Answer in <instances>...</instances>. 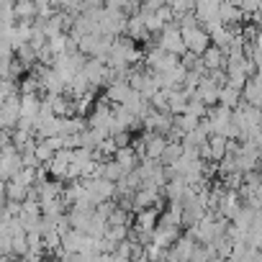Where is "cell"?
<instances>
[{
    "label": "cell",
    "instance_id": "25",
    "mask_svg": "<svg viewBox=\"0 0 262 262\" xmlns=\"http://www.w3.org/2000/svg\"><path fill=\"white\" fill-rule=\"evenodd\" d=\"M180 219H183V206L175 203V201H170V206L165 208V213H160V221L162 224H170V226H180Z\"/></svg>",
    "mask_w": 262,
    "mask_h": 262
},
{
    "label": "cell",
    "instance_id": "10",
    "mask_svg": "<svg viewBox=\"0 0 262 262\" xmlns=\"http://www.w3.org/2000/svg\"><path fill=\"white\" fill-rule=\"evenodd\" d=\"M198 24L206 29L211 24H219V3H211V0H195V8H193Z\"/></svg>",
    "mask_w": 262,
    "mask_h": 262
},
{
    "label": "cell",
    "instance_id": "7",
    "mask_svg": "<svg viewBox=\"0 0 262 262\" xmlns=\"http://www.w3.org/2000/svg\"><path fill=\"white\" fill-rule=\"evenodd\" d=\"M123 36H128L134 44H147V41L152 39V36H149V31L144 29V21H142V16H139V13H131V16L126 18Z\"/></svg>",
    "mask_w": 262,
    "mask_h": 262
},
{
    "label": "cell",
    "instance_id": "29",
    "mask_svg": "<svg viewBox=\"0 0 262 262\" xmlns=\"http://www.w3.org/2000/svg\"><path fill=\"white\" fill-rule=\"evenodd\" d=\"M167 8L175 16H183V13H190L195 8V0H167Z\"/></svg>",
    "mask_w": 262,
    "mask_h": 262
},
{
    "label": "cell",
    "instance_id": "3",
    "mask_svg": "<svg viewBox=\"0 0 262 262\" xmlns=\"http://www.w3.org/2000/svg\"><path fill=\"white\" fill-rule=\"evenodd\" d=\"M90 85V90H98V88H105V77H108V64L100 62V59H85L82 70H80Z\"/></svg>",
    "mask_w": 262,
    "mask_h": 262
},
{
    "label": "cell",
    "instance_id": "1",
    "mask_svg": "<svg viewBox=\"0 0 262 262\" xmlns=\"http://www.w3.org/2000/svg\"><path fill=\"white\" fill-rule=\"evenodd\" d=\"M157 47H160V49H165V52H170V54H175V57L185 54L183 34H180V29H178L175 24L162 26V31L157 34Z\"/></svg>",
    "mask_w": 262,
    "mask_h": 262
},
{
    "label": "cell",
    "instance_id": "20",
    "mask_svg": "<svg viewBox=\"0 0 262 262\" xmlns=\"http://www.w3.org/2000/svg\"><path fill=\"white\" fill-rule=\"evenodd\" d=\"M82 247H85V234L82 231L70 229L67 234H62V252L75 254V252H82Z\"/></svg>",
    "mask_w": 262,
    "mask_h": 262
},
{
    "label": "cell",
    "instance_id": "5",
    "mask_svg": "<svg viewBox=\"0 0 262 262\" xmlns=\"http://www.w3.org/2000/svg\"><path fill=\"white\" fill-rule=\"evenodd\" d=\"M111 113H113V105L105 100V98H98L90 108V116L85 118L88 121V128H105L108 131V123H111Z\"/></svg>",
    "mask_w": 262,
    "mask_h": 262
},
{
    "label": "cell",
    "instance_id": "15",
    "mask_svg": "<svg viewBox=\"0 0 262 262\" xmlns=\"http://www.w3.org/2000/svg\"><path fill=\"white\" fill-rule=\"evenodd\" d=\"M201 64H203V70L206 72H211V70H224V64H226V54L219 49V47H208V49H203V54H201Z\"/></svg>",
    "mask_w": 262,
    "mask_h": 262
},
{
    "label": "cell",
    "instance_id": "6",
    "mask_svg": "<svg viewBox=\"0 0 262 262\" xmlns=\"http://www.w3.org/2000/svg\"><path fill=\"white\" fill-rule=\"evenodd\" d=\"M21 118V108H18V95L13 98H6L3 103H0V128H16Z\"/></svg>",
    "mask_w": 262,
    "mask_h": 262
},
{
    "label": "cell",
    "instance_id": "34",
    "mask_svg": "<svg viewBox=\"0 0 262 262\" xmlns=\"http://www.w3.org/2000/svg\"><path fill=\"white\" fill-rule=\"evenodd\" d=\"M111 139H113L116 149H121V147H128V144H131V134H128V131H116V134H111Z\"/></svg>",
    "mask_w": 262,
    "mask_h": 262
},
{
    "label": "cell",
    "instance_id": "9",
    "mask_svg": "<svg viewBox=\"0 0 262 262\" xmlns=\"http://www.w3.org/2000/svg\"><path fill=\"white\" fill-rule=\"evenodd\" d=\"M195 244H198V242H195L190 234H185V236H178L167 252H170V257H172L175 262H190V254H193Z\"/></svg>",
    "mask_w": 262,
    "mask_h": 262
},
{
    "label": "cell",
    "instance_id": "13",
    "mask_svg": "<svg viewBox=\"0 0 262 262\" xmlns=\"http://www.w3.org/2000/svg\"><path fill=\"white\" fill-rule=\"evenodd\" d=\"M242 103H247V105H254V108H259V103H262V90H259V72L257 75H252V77H247V82L242 85Z\"/></svg>",
    "mask_w": 262,
    "mask_h": 262
},
{
    "label": "cell",
    "instance_id": "11",
    "mask_svg": "<svg viewBox=\"0 0 262 262\" xmlns=\"http://www.w3.org/2000/svg\"><path fill=\"white\" fill-rule=\"evenodd\" d=\"M160 208L157 206H149V208H139L137 211V216H134V229L137 231H147V234H152V229L157 226V221H160Z\"/></svg>",
    "mask_w": 262,
    "mask_h": 262
},
{
    "label": "cell",
    "instance_id": "31",
    "mask_svg": "<svg viewBox=\"0 0 262 262\" xmlns=\"http://www.w3.org/2000/svg\"><path fill=\"white\" fill-rule=\"evenodd\" d=\"M206 111H208V105H203L201 100L190 98V100L185 103V111H183V113H190V116H195V118H203V116H206Z\"/></svg>",
    "mask_w": 262,
    "mask_h": 262
},
{
    "label": "cell",
    "instance_id": "22",
    "mask_svg": "<svg viewBox=\"0 0 262 262\" xmlns=\"http://www.w3.org/2000/svg\"><path fill=\"white\" fill-rule=\"evenodd\" d=\"M128 82H111V85H105V93H103V98L111 103V105H121L123 100H126V95H128Z\"/></svg>",
    "mask_w": 262,
    "mask_h": 262
},
{
    "label": "cell",
    "instance_id": "26",
    "mask_svg": "<svg viewBox=\"0 0 262 262\" xmlns=\"http://www.w3.org/2000/svg\"><path fill=\"white\" fill-rule=\"evenodd\" d=\"M54 11H64L70 16H80L82 13V0H49Z\"/></svg>",
    "mask_w": 262,
    "mask_h": 262
},
{
    "label": "cell",
    "instance_id": "4",
    "mask_svg": "<svg viewBox=\"0 0 262 262\" xmlns=\"http://www.w3.org/2000/svg\"><path fill=\"white\" fill-rule=\"evenodd\" d=\"M206 121H208V126H211V134H221V137H226V128H229V123H231V111L229 108H224V105H211L208 111H206V116H203Z\"/></svg>",
    "mask_w": 262,
    "mask_h": 262
},
{
    "label": "cell",
    "instance_id": "8",
    "mask_svg": "<svg viewBox=\"0 0 262 262\" xmlns=\"http://www.w3.org/2000/svg\"><path fill=\"white\" fill-rule=\"evenodd\" d=\"M244 21H247V16L236 8L234 0H221L219 3V24L221 26H239Z\"/></svg>",
    "mask_w": 262,
    "mask_h": 262
},
{
    "label": "cell",
    "instance_id": "23",
    "mask_svg": "<svg viewBox=\"0 0 262 262\" xmlns=\"http://www.w3.org/2000/svg\"><path fill=\"white\" fill-rule=\"evenodd\" d=\"M13 13H16V21H34L36 18L34 0H16V3H13Z\"/></svg>",
    "mask_w": 262,
    "mask_h": 262
},
{
    "label": "cell",
    "instance_id": "32",
    "mask_svg": "<svg viewBox=\"0 0 262 262\" xmlns=\"http://www.w3.org/2000/svg\"><path fill=\"white\" fill-rule=\"evenodd\" d=\"M103 8H108V11H121V13L128 16L134 6H128L126 0H103Z\"/></svg>",
    "mask_w": 262,
    "mask_h": 262
},
{
    "label": "cell",
    "instance_id": "35",
    "mask_svg": "<svg viewBox=\"0 0 262 262\" xmlns=\"http://www.w3.org/2000/svg\"><path fill=\"white\" fill-rule=\"evenodd\" d=\"M18 262H44V252H31V249H26L21 257H16Z\"/></svg>",
    "mask_w": 262,
    "mask_h": 262
},
{
    "label": "cell",
    "instance_id": "21",
    "mask_svg": "<svg viewBox=\"0 0 262 262\" xmlns=\"http://www.w3.org/2000/svg\"><path fill=\"white\" fill-rule=\"evenodd\" d=\"M47 49H49L54 57H59V54H64V52H75V49H77V44H75L67 34H59V36L47 39Z\"/></svg>",
    "mask_w": 262,
    "mask_h": 262
},
{
    "label": "cell",
    "instance_id": "33",
    "mask_svg": "<svg viewBox=\"0 0 262 262\" xmlns=\"http://www.w3.org/2000/svg\"><path fill=\"white\" fill-rule=\"evenodd\" d=\"M234 3H236V8H239L244 16H249V13H254V11L259 8L262 0H234Z\"/></svg>",
    "mask_w": 262,
    "mask_h": 262
},
{
    "label": "cell",
    "instance_id": "16",
    "mask_svg": "<svg viewBox=\"0 0 262 262\" xmlns=\"http://www.w3.org/2000/svg\"><path fill=\"white\" fill-rule=\"evenodd\" d=\"M123 172H131V170H134L137 165H139V157H137V152L134 149H131V144L128 147H121V149H116L113 152V157H111Z\"/></svg>",
    "mask_w": 262,
    "mask_h": 262
},
{
    "label": "cell",
    "instance_id": "18",
    "mask_svg": "<svg viewBox=\"0 0 262 262\" xmlns=\"http://www.w3.org/2000/svg\"><path fill=\"white\" fill-rule=\"evenodd\" d=\"M216 103L224 105V108H229V111H234L242 103V93L236 88H231V85H221L219 88V95H216Z\"/></svg>",
    "mask_w": 262,
    "mask_h": 262
},
{
    "label": "cell",
    "instance_id": "38",
    "mask_svg": "<svg viewBox=\"0 0 262 262\" xmlns=\"http://www.w3.org/2000/svg\"><path fill=\"white\" fill-rule=\"evenodd\" d=\"M6 3H16V0H6Z\"/></svg>",
    "mask_w": 262,
    "mask_h": 262
},
{
    "label": "cell",
    "instance_id": "36",
    "mask_svg": "<svg viewBox=\"0 0 262 262\" xmlns=\"http://www.w3.org/2000/svg\"><path fill=\"white\" fill-rule=\"evenodd\" d=\"M155 13H157V16H160V21H162V24H165V26H167V24H172V21H175V13H172V11H170V8H167V6H165V8H160V11H155Z\"/></svg>",
    "mask_w": 262,
    "mask_h": 262
},
{
    "label": "cell",
    "instance_id": "14",
    "mask_svg": "<svg viewBox=\"0 0 262 262\" xmlns=\"http://www.w3.org/2000/svg\"><path fill=\"white\" fill-rule=\"evenodd\" d=\"M216 95H219V85H216V82H211V80L203 75V77H201V82H198V88H195V93H193V98L211 108V105H216Z\"/></svg>",
    "mask_w": 262,
    "mask_h": 262
},
{
    "label": "cell",
    "instance_id": "19",
    "mask_svg": "<svg viewBox=\"0 0 262 262\" xmlns=\"http://www.w3.org/2000/svg\"><path fill=\"white\" fill-rule=\"evenodd\" d=\"M39 105H41V98H39L36 93H24V95H18V108H21V116H24V118H36Z\"/></svg>",
    "mask_w": 262,
    "mask_h": 262
},
{
    "label": "cell",
    "instance_id": "28",
    "mask_svg": "<svg viewBox=\"0 0 262 262\" xmlns=\"http://www.w3.org/2000/svg\"><path fill=\"white\" fill-rule=\"evenodd\" d=\"M198 121H201V118H195V116H190V113H180V116H175L172 126H178V128L183 131V137H185L188 131H193V128L198 126Z\"/></svg>",
    "mask_w": 262,
    "mask_h": 262
},
{
    "label": "cell",
    "instance_id": "37",
    "mask_svg": "<svg viewBox=\"0 0 262 262\" xmlns=\"http://www.w3.org/2000/svg\"><path fill=\"white\" fill-rule=\"evenodd\" d=\"M126 3H128V6H139V0H126Z\"/></svg>",
    "mask_w": 262,
    "mask_h": 262
},
{
    "label": "cell",
    "instance_id": "12",
    "mask_svg": "<svg viewBox=\"0 0 262 262\" xmlns=\"http://www.w3.org/2000/svg\"><path fill=\"white\" fill-rule=\"evenodd\" d=\"M142 142H144V157H149V160H160V155L167 144V139L162 134H157V131H144Z\"/></svg>",
    "mask_w": 262,
    "mask_h": 262
},
{
    "label": "cell",
    "instance_id": "30",
    "mask_svg": "<svg viewBox=\"0 0 262 262\" xmlns=\"http://www.w3.org/2000/svg\"><path fill=\"white\" fill-rule=\"evenodd\" d=\"M126 236H128V226H108L105 234H103V239H108L111 244H118V242H123Z\"/></svg>",
    "mask_w": 262,
    "mask_h": 262
},
{
    "label": "cell",
    "instance_id": "2",
    "mask_svg": "<svg viewBox=\"0 0 262 262\" xmlns=\"http://www.w3.org/2000/svg\"><path fill=\"white\" fill-rule=\"evenodd\" d=\"M183 34V44H185V52H190V54H203V49H208L211 47V39H208V31L203 29V26H193V29H185V31H180Z\"/></svg>",
    "mask_w": 262,
    "mask_h": 262
},
{
    "label": "cell",
    "instance_id": "27",
    "mask_svg": "<svg viewBox=\"0 0 262 262\" xmlns=\"http://www.w3.org/2000/svg\"><path fill=\"white\" fill-rule=\"evenodd\" d=\"M31 155L36 157V162H39V165H47V162H49V160L54 157V149H52V147H49V144H47L44 139H39V142L34 144Z\"/></svg>",
    "mask_w": 262,
    "mask_h": 262
},
{
    "label": "cell",
    "instance_id": "17",
    "mask_svg": "<svg viewBox=\"0 0 262 262\" xmlns=\"http://www.w3.org/2000/svg\"><path fill=\"white\" fill-rule=\"evenodd\" d=\"M190 100V95L183 90V88H175V90H167V108L165 111H170L172 116H180L183 111H185V103Z\"/></svg>",
    "mask_w": 262,
    "mask_h": 262
},
{
    "label": "cell",
    "instance_id": "24",
    "mask_svg": "<svg viewBox=\"0 0 262 262\" xmlns=\"http://www.w3.org/2000/svg\"><path fill=\"white\" fill-rule=\"evenodd\" d=\"M183 155V147H180V142H167L165 144V149H162V155H160V165L162 167H170V165H175L178 162V157Z\"/></svg>",
    "mask_w": 262,
    "mask_h": 262
}]
</instances>
